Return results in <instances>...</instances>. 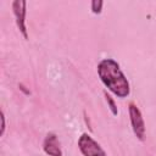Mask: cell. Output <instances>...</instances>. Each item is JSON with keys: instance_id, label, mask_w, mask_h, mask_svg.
Masks as SVG:
<instances>
[{"instance_id": "obj_1", "label": "cell", "mask_w": 156, "mask_h": 156, "mask_svg": "<svg viewBox=\"0 0 156 156\" xmlns=\"http://www.w3.org/2000/svg\"><path fill=\"white\" fill-rule=\"evenodd\" d=\"M98 74L102 84L117 98H127L130 94L129 82L115 60H101L98 63Z\"/></svg>"}, {"instance_id": "obj_2", "label": "cell", "mask_w": 156, "mask_h": 156, "mask_svg": "<svg viewBox=\"0 0 156 156\" xmlns=\"http://www.w3.org/2000/svg\"><path fill=\"white\" fill-rule=\"evenodd\" d=\"M78 149L83 156H107L100 144L88 133H83L78 139Z\"/></svg>"}, {"instance_id": "obj_3", "label": "cell", "mask_w": 156, "mask_h": 156, "mask_svg": "<svg viewBox=\"0 0 156 156\" xmlns=\"http://www.w3.org/2000/svg\"><path fill=\"white\" fill-rule=\"evenodd\" d=\"M128 112H129V119H130L132 129H133L135 136L143 141L145 139V122H144L143 115H141L139 107L134 102H129Z\"/></svg>"}, {"instance_id": "obj_4", "label": "cell", "mask_w": 156, "mask_h": 156, "mask_svg": "<svg viewBox=\"0 0 156 156\" xmlns=\"http://www.w3.org/2000/svg\"><path fill=\"white\" fill-rule=\"evenodd\" d=\"M12 11L16 20V24L24 39H28V32L26 27V13H27V2L24 0H15L12 2Z\"/></svg>"}, {"instance_id": "obj_5", "label": "cell", "mask_w": 156, "mask_h": 156, "mask_svg": "<svg viewBox=\"0 0 156 156\" xmlns=\"http://www.w3.org/2000/svg\"><path fill=\"white\" fill-rule=\"evenodd\" d=\"M43 150L49 156H62L61 145H60V141L55 133L46 134V136L43 141Z\"/></svg>"}, {"instance_id": "obj_6", "label": "cell", "mask_w": 156, "mask_h": 156, "mask_svg": "<svg viewBox=\"0 0 156 156\" xmlns=\"http://www.w3.org/2000/svg\"><path fill=\"white\" fill-rule=\"evenodd\" d=\"M104 95H105L106 102H107V105H108V107H110L112 115H113V116H117V115H118V110H117V106H116V104H115V100H113V99L111 98V95H108L106 91H104Z\"/></svg>"}, {"instance_id": "obj_7", "label": "cell", "mask_w": 156, "mask_h": 156, "mask_svg": "<svg viewBox=\"0 0 156 156\" xmlns=\"http://www.w3.org/2000/svg\"><path fill=\"white\" fill-rule=\"evenodd\" d=\"M102 5H104V1H101V0H93L91 4H90V9H91L93 13H95V15L101 13Z\"/></svg>"}, {"instance_id": "obj_8", "label": "cell", "mask_w": 156, "mask_h": 156, "mask_svg": "<svg viewBox=\"0 0 156 156\" xmlns=\"http://www.w3.org/2000/svg\"><path fill=\"white\" fill-rule=\"evenodd\" d=\"M5 115H4V111H1V132H0V134L1 135H4V133H5Z\"/></svg>"}, {"instance_id": "obj_9", "label": "cell", "mask_w": 156, "mask_h": 156, "mask_svg": "<svg viewBox=\"0 0 156 156\" xmlns=\"http://www.w3.org/2000/svg\"><path fill=\"white\" fill-rule=\"evenodd\" d=\"M18 88H20V90H21V91H23V93H24L26 95H29V93H30V91L26 89V87H24V84H22V83H20V84H18Z\"/></svg>"}]
</instances>
